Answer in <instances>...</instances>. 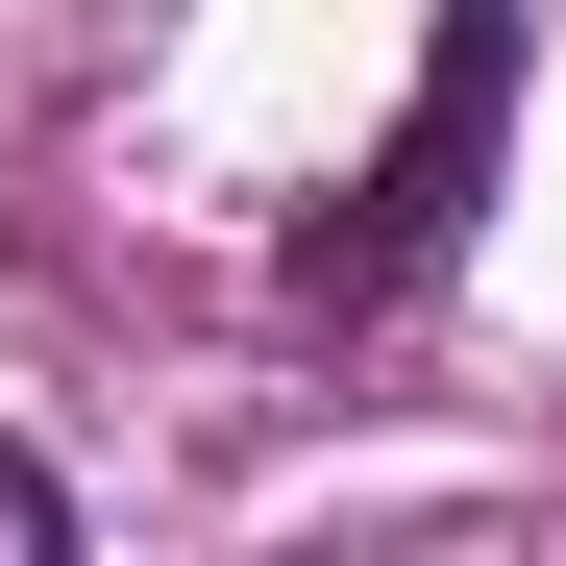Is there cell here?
I'll list each match as a JSON object with an SVG mask.
<instances>
[{
  "instance_id": "6da1fadb",
  "label": "cell",
  "mask_w": 566,
  "mask_h": 566,
  "mask_svg": "<svg viewBox=\"0 0 566 566\" xmlns=\"http://www.w3.org/2000/svg\"><path fill=\"white\" fill-rule=\"evenodd\" d=\"M493 99H517V25H493V0H468V25L419 50V124L369 148V172H345L321 222H296V296H345V321H395L419 271L468 247V172H493Z\"/></svg>"
},
{
  "instance_id": "7a4b0ae2",
  "label": "cell",
  "mask_w": 566,
  "mask_h": 566,
  "mask_svg": "<svg viewBox=\"0 0 566 566\" xmlns=\"http://www.w3.org/2000/svg\"><path fill=\"white\" fill-rule=\"evenodd\" d=\"M0 566H74V493H50L25 443H0Z\"/></svg>"
}]
</instances>
